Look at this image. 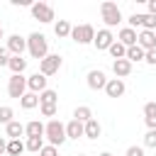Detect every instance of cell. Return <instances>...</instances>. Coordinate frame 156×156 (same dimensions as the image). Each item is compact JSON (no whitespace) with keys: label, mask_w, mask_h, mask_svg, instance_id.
I'll use <instances>...</instances> for the list:
<instances>
[{"label":"cell","mask_w":156,"mask_h":156,"mask_svg":"<svg viewBox=\"0 0 156 156\" xmlns=\"http://www.w3.org/2000/svg\"><path fill=\"white\" fill-rule=\"evenodd\" d=\"M124 156H144V146H136V144H132L129 149H127V154Z\"/></svg>","instance_id":"obj_36"},{"label":"cell","mask_w":156,"mask_h":156,"mask_svg":"<svg viewBox=\"0 0 156 156\" xmlns=\"http://www.w3.org/2000/svg\"><path fill=\"white\" fill-rule=\"evenodd\" d=\"M100 134H102V127H100V122H98L95 117L83 124V136H85V139H98Z\"/></svg>","instance_id":"obj_17"},{"label":"cell","mask_w":156,"mask_h":156,"mask_svg":"<svg viewBox=\"0 0 156 156\" xmlns=\"http://www.w3.org/2000/svg\"><path fill=\"white\" fill-rule=\"evenodd\" d=\"M141 29L156 32V17H154V15H146V12H141Z\"/></svg>","instance_id":"obj_31"},{"label":"cell","mask_w":156,"mask_h":156,"mask_svg":"<svg viewBox=\"0 0 156 156\" xmlns=\"http://www.w3.org/2000/svg\"><path fill=\"white\" fill-rule=\"evenodd\" d=\"M24 93H27V76H10V80H7V95L15 98V100H20Z\"/></svg>","instance_id":"obj_8"},{"label":"cell","mask_w":156,"mask_h":156,"mask_svg":"<svg viewBox=\"0 0 156 156\" xmlns=\"http://www.w3.org/2000/svg\"><path fill=\"white\" fill-rule=\"evenodd\" d=\"M132 63L127 61V58H117V61H112V73H115V78H119V80H124L129 73H132Z\"/></svg>","instance_id":"obj_15"},{"label":"cell","mask_w":156,"mask_h":156,"mask_svg":"<svg viewBox=\"0 0 156 156\" xmlns=\"http://www.w3.org/2000/svg\"><path fill=\"white\" fill-rule=\"evenodd\" d=\"M15 119V110L10 105H0V124H10Z\"/></svg>","instance_id":"obj_30"},{"label":"cell","mask_w":156,"mask_h":156,"mask_svg":"<svg viewBox=\"0 0 156 156\" xmlns=\"http://www.w3.org/2000/svg\"><path fill=\"white\" fill-rule=\"evenodd\" d=\"M46 88H49V78L41 76L39 71L32 73V76H27V90H29V93H37V95H39V93H44Z\"/></svg>","instance_id":"obj_11"},{"label":"cell","mask_w":156,"mask_h":156,"mask_svg":"<svg viewBox=\"0 0 156 156\" xmlns=\"http://www.w3.org/2000/svg\"><path fill=\"white\" fill-rule=\"evenodd\" d=\"M27 149H24V141L22 139H7V156H22Z\"/></svg>","instance_id":"obj_25"},{"label":"cell","mask_w":156,"mask_h":156,"mask_svg":"<svg viewBox=\"0 0 156 156\" xmlns=\"http://www.w3.org/2000/svg\"><path fill=\"white\" fill-rule=\"evenodd\" d=\"M98 156H112V154H110V151H102V154H98Z\"/></svg>","instance_id":"obj_42"},{"label":"cell","mask_w":156,"mask_h":156,"mask_svg":"<svg viewBox=\"0 0 156 156\" xmlns=\"http://www.w3.org/2000/svg\"><path fill=\"white\" fill-rule=\"evenodd\" d=\"M39 156H58V149H56V146H51V144H44V146H41V151H39Z\"/></svg>","instance_id":"obj_35"},{"label":"cell","mask_w":156,"mask_h":156,"mask_svg":"<svg viewBox=\"0 0 156 156\" xmlns=\"http://www.w3.org/2000/svg\"><path fill=\"white\" fill-rule=\"evenodd\" d=\"M124 58H127V61H129V63L134 66V63H139V61H144V49H139V46L134 44V46H129V49H127V54H124Z\"/></svg>","instance_id":"obj_26"},{"label":"cell","mask_w":156,"mask_h":156,"mask_svg":"<svg viewBox=\"0 0 156 156\" xmlns=\"http://www.w3.org/2000/svg\"><path fill=\"white\" fill-rule=\"evenodd\" d=\"M22 134H24V124L22 122L12 119L10 124H5V136L7 139H22Z\"/></svg>","instance_id":"obj_18"},{"label":"cell","mask_w":156,"mask_h":156,"mask_svg":"<svg viewBox=\"0 0 156 156\" xmlns=\"http://www.w3.org/2000/svg\"><path fill=\"white\" fill-rule=\"evenodd\" d=\"M15 7H32V0H10Z\"/></svg>","instance_id":"obj_39"},{"label":"cell","mask_w":156,"mask_h":156,"mask_svg":"<svg viewBox=\"0 0 156 156\" xmlns=\"http://www.w3.org/2000/svg\"><path fill=\"white\" fill-rule=\"evenodd\" d=\"M115 39H117L122 46H127V49H129V46H134V44H136V29H132V27H122V29L117 32V37H115Z\"/></svg>","instance_id":"obj_14"},{"label":"cell","mask_w":156,"mask_h":156,"mask_svg":"<svg viewBox=\"0 0 156 156\" xmlns=\"http://www.w3.org/2000/svg\"><path fill=\"white\" fill-rule=\"evenodd\" d=\"M2 154H7V139L5 136H0V156Z\"/></svg>","instance_id":"obj_41"},{"label":"cell","mask_w":156,"mask_h":156,"mask_svg":"<svg viewBox=\"0 0 156 156\" xmlns=\"http://www.w3.org/2000/svg\"><path fill=\"white\" fill-rule=\"evenodd\" d=\"M7 68L12 71V76H24V71H27V58H24V56H10Z\"/></svg>","instance_id":"obj_16"},{"label":"cell","mask_w":156,"mask_h":156,"mask_svg":"<svg viewBox=\"0 0 156 156\" xmlns=\"http://www.w3.org/2000/svg\"><path fill=\"white\" fill-rule=\"evenodd\" d=\"M71 39L76 41V44H80V46H85V44H93V39H95V27L93 24H76L73 29H71Z\"/></svg>","instance_id":"obj_5"},{"label":"cell","mask_w":156,"mask_h":156,"mask_svg":"<svg viewBox=\"0 0 156 156\" xmlns=\"http://www.w3.org/2000/svg\"><path fill=\"white\" fill-rule=\"evenodd\" d=\"M85 83H88L90 90H105L107 76H105V71H100V68H90L88 76H85Z\"/></svg>","instance_id":"obj_9"},{"label":"cell","mask_w":156,"mask_h":156,"mask_svg":"<svg viewBox=\"0 0 156 156\" xmlns=\"http://www.w3.org/2000/svg\"><path fill=\"white\" fill-rule=\"evenodd\" d=\"M41 146H44V136H27V141H24V149L32 154H39Z\"/></svg>","instance_id":"obj_28"},{"label":"cell","mask_w":156,"mask_h":156,"mask_svg":"<svg viewBox=\"0 0 156 156\" xmlns=\"http://www.w3.org/2000/svg\"><path fill=\"white\" fill-rule=\"evenodd\" d=\"M80 136H83V122L71 119L66 124V139H80Z\"/></svg>","instance_id":"obj_23"},{"label":"cell","mask_w":156,"mask_h":156,"mask_svg":"<svg viewBox=\"0 0 156 156\" xmlns=\"http://www.w3.org/2000/svg\"><path fill=\"white\" fill-rule=\"evenodd\" d=\"M136 46H139V49H144V51L156 49V32H149V29L136 32Z\"/></svg>","instance_id":"obj_12"},{"label":"cell","mask_w":156,"mask_h":156,"mask_svg":"<svg viewBox=\"0 0 156 156\" xmlns=\"http://www.w3.org/2000/svg\"><path fill=\"white\" fill-rule=\"evenodd\" d=\"M127 22H129L127 27H132V29L141 27V12H134V15H129V20H127Z\"/></svg>","instance_id":"obj_34"},{"label":"cell","mask_w":156,"mask_h":156,"mask_svg":"<svg viewBox=\"0 0 156 156\" xmlns=\"http://www.w3.org/2000/svg\"><path fill=\"white\" fill-rule=\"evenodd\" d=\"M7 61H10V51L5 46H0V66H7Z\"/></svg>","instance_id":"obj_38"},{"label":"cell","mask_w":156,"mask_h":156,"mask_svg":"<svg viewBox=\"0 0 156 156\" xmlns=\"http://www.w3.org/2000/svg\"><path fill=\"white\" fill-rule=\"evenodd\" d=\"M144 122H146V129H156V102H146L144 105Z\"/></svg>","instance_id":"obj_19"},{"label":"cell","mask_w":156,"mask_h":156,"mask_svg":"<svg viewBox=\"0 0 156 156\" xmlns=\"http://www.w3.org/2000/svg\"><path fill=\"white\" fill-rule=\"evenodd\" d=\"M7 41H5V49L10 51V56H22L24 51H27V37H22V34H10V37H5Z\"/></svg>","instance_id":"obj_7"},{"label":"cell","mask_w":156,"mask_h":156,"mask_svg":"<svg viewBox=\"0 0 156 156\" xmlns=\"http://www.w3.org/2000/svg\"><path fill=\"white\" fill-rule=\"evenodd\" d=\"M61 66H63V58L58 56V54H46L41 61H39V73L41 76H56L58 71H61Z\"/></svg>","instance_id":"obj_6"},{"label":"cell","mask_w":156,"mask_h":156,"mask_svg":"<svg viewBox=\"0 0 156 156\" xmlns=\"http://www.w3.org/2000/svg\"><path fill=\"white\" fill-rule=\"evenodd\" d=\"M124 90H127L124 80H119V78H107V85H105L107 98H122V95H124Z\"/></svg>","instance_id":"obj_13"},{"label":"cell","mask_w":156,"mask_h":156,"mask_svg":"<svg viewBox=\"0 0 156 156\" xmlns=\"http://www.w3.org/2000/svg\"><path fill=\"white\" fill-rule=\"evenodd\" d=\"M27 51H29L32 58L41 61V58L49 54V39H46L41 32H32V34L27 37Z\"/></svg>","instance_id":"obj_2"},{"label":"cell","mask_w":156,"mask_h":156,"mask_svg":"<svg viewBox=\"0 0 156 156\" xmlns=\"http://www.w3.org/2000/svg\"><path fill=\"white\" fill-rule=\"evenodd\" d=\"M20 107H22V110H34V107H39V95L27 90V93L20 98Z\"/></svg>","instance_id":"obj_21"},{"label":"cell","mask_w":156,"mask_h":156,"mask_svg":"<svg viewBox=\"0 0 156 156\" xmlns=\"http://www.w3.org/2000/svg\"><path fill=\"white\" fill-rule=\"evenodd\" d=\"M107 51H110V56L117 61V58H124V54H127V46H122V44L115 39V41L110 44V49H107Z\"/></svg>","instance_id":"obj_29"},{"label":"cell","mask_w":156,"mask_h":156,"mask_svg":"<svg viewBox=\"0 0 156 156\" xmlns=\"http://www.w3.org/2000/svg\"><path fill=\"white\" fill-rule=\"evenodd\" d=\"M44 139L51 144V146H61L63 141H66V124L61 122V119H49L46 124H44Z\"/></svg>","instance_id":"obj_3"},{"label":"cell","mask_w":156,"mask_h":156,"mask_svg":"<svg viewBox=\"0 0 156 156\" xmlns=\"http://www.w3.org/2000/svg\"><path fill=\"white\" fill-rule=\"evenodd\" d=\"M100 20L105 22V29H112V27H117L124 17H122V10H119L117 2L105 0V2H100Z\"/></svg>","instance_id":"obj_1"},{"label":"cell","mask_w":156,"mask_h":156,"mask_svg":"<svg viewBox=\"0 0 156 156\" xmlns=\"http://www.w3.org/2000/svg\"><path fill=\"white\" fill-rule=\"evenodd\" d=\"M0 39H5V32H2V24H0Z\"/></svg>","instance_id":"obj_43"},{"label":"cell","mask_w":156,"mask_h":156,"mask_svg":"<svg viewBox=\"0 0 156 156\" xmlns=\"http://www.w3.org/2000/svg\"><path fill=\"white\" fill-rule=\"evenodd\" d=\"M144 63H149V66H156V49H151V51H144Z\"/></svg>","instance_id":"obj_37"},{"label":"cell","mask_w":156,"mask_h":156,"mask_svg":"<svg viewBox=\"0 0 156 156\" xmlns=\"http://www.w3.org/2000/svg\"><path fill=\"white\" fill-rule=\"evenodd\" d=\"M32 17L34 20H39L41 24H49V22H54L56 20V15H54V7L49 5V2H44V0H37V2H32Z\"/></svg>","instance_id":"obj_4"},{"label":"cell","mask_w":156,"mask_h":156,"mask_svg":"<svg viewBox=\"0 0 156 156\" xmlns=\"http://www.w3.org/2000/svg\"><path fill=\"white\" fill-rule=\"evenodd\" d=\"M78 156H85V154H78Z\"/></svg>","instance_id":"obj_44"},{"label":"cell","mask_w":156,"mask_h":156,"mask_svg":"<svg viewBox=\"0 0 156 156\" xmlns=\"http://www.w3.org/2000/svg\"><path fill=\"white\" fill-rule=\"evenodd\" d=\"M71 29H73V24H71L68 20H58V22H54V34H56L58 39H68V37H71Z\"/></svg>","instance_id":"obj_20"},{"label":"cell","mask_w":156,"mask_h":156,"mask_svg":"<svg viewBox=\"0 0 156 156\" xmlns=\"http://www.w3.org/2000/svg\"><path fill=\"white\" fill-rule=\"evenodd\" d=\"M144 146L156 149V129H146V134H144Z\"/></svg>","instance_id":"obj_33"},{"label":"cell","mask_w":156,"mask_h":156,"mask_svg":"<svg viewBox=\"0 0 156 156\" xmlns=\"http://www.w3.org/2000/svg\"><path fill=\"white\" fill-rule=\"evenodd\" d=\"M39 110H41V117H56V112H58V105H39Z\"/></svg>","instance_id":"obj_32"},{"label":"cell","mask_w":156,"mask_h":156,"mask_svg":"<svg viewBox=\"0 0 156 156\" xmlns=\"http://www.w3.org/2000/svg\"><path fill=\"white\" fill-rule=\"evenodd\" d=\"M39 105H58V93L54 88H46L44 93H39Z\"/></svg>","instance_id":"obj_24"},{"label":"cell","mask_w":156,"mask_h":156,"mask_svg":"<svg viewBox=\"0 0 156 156\" xmlns=\"http://www.w3.org/2000/svg\"><path fill=\"white\" fill-rule=\"evenodd\" d=\"M115 41V34H112V29H98L95 32V39H93V46L98 49V51H107L110 49V44Z\"/></svg>","instance_id":"obj_10"},{"label":"cell","mask_w":156,"mask_h":156,"mask_svg":"<svg viewBox=\"0 0 156 156\" xmlns=\"http://www.w3.org/2000/svg\"><path fill=\"white\" fill-rule=\"evenodd\" d=\"M73 119H78V122H88V119H93V110L88 107V105H78L76 110H73Z\"/></svg>","instance_id":"obj_27"},{"label":"cell","mask_w":156,"mask_h":156,"mask_svg":"<svg viewBox=\"0 0 156 156\" xmlns=\"http://www.w3.org/2000/svg\"><path fill=\"white\" fill-rule=\"evenodd\" d=\"M146 15H154L156 17V0H149L146 2Z\"/></svg>","instance_id":"obj_40"},{"label":"cell","mask_w":156,"mask_h":156,"mask_svg":"<svg viewBox=\"0 0 156 156\" xmlns=\"http://www.w3.org/2000/svg\"><path fill=\"white\" fill-rule=\"evenodd\" d=\"M24 136H44V124L39 119H29L24 124Z\"/></svg>","instance_id":"obj_22"}]
</instances>
